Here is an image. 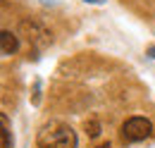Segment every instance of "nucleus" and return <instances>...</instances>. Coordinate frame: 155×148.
Listing matches in <instances>:
<instances>
[{
  "label": "nucleus",
  "instance_id": "nucleus-1",
  "mask_svg": "<svg viewBox=\"0 0 155 148\" xmlns=\"http://www.w3.org/2000/svg\"><path fill=\"white\" fill-rule=\"evenodd\" d=\"M77 131L69 124L60 122V119H50L38 129L36 136V146L38 148H77Z\"/></svg>",
  "mask_w": 155,
  "mask_h": 148
},
{
  "label": "nucleus",
  "instance_id": "nucleus-2",
  "mask_svg": "<svg viewBox=\"0 0 155 148\" xmlns=\"http://www.w3.org/2000/svg\"><path fill=\"white\" fill-rule=\"evenodd\" d=\"M122 141L124 143H138V141H146L150 134H153V124H150V119L148 117H129V119H124V124H122Z\"/></svg>",
  "mask_w": 155,
  "mask_h": 148
},
{
  "label": "nucleus",
  "instance_id": "nucleus-3",
  "mask_svg": "<svg viewBox=\"0 0 155 148\" xmlns=\"http://www.w3.org/2000/svg\"><path fill=\"white\" fill-rule=\"evenodd\" d=\"M19 36H24L29 41V45H34V48H45L53 38H50V31H45L43 26H41L38 22H34V19H24L19 24Z\"/></svg>",
  "mask_w": 155,
  "mask_h": 148
},
{
  "label": "nucleus",
  "instance_id": "nucleus-4",
  "mask_svg": "<svg viewBox=\"0 0 155 148\" xmlns=\"http://www.w3.org/2000/svg\"><path fill=\"white\" fill-rule=\"evenodd\" d=\"M0 50H2V55H15L17 50H19V36L17 34H12L10 29H2V34H0Z\"/></svg>",
  "mask_w": 155,
  "mask_h": 148
},
{
  "label": "nucleus",
  "instance_id": "nucleus-5",
  "mask_svg": "<svg viewBox=\"0 0 155 148\" xmlns=\"http://www.w3.org/2000/svg\"><path fill=\"white\" fill-rule=\"evenodd\" d=\"M0 122H2V148H12V134H10V119L5 112H0Z\"/></svg>",
  "mask_w": 155,
  "mask_h": 148
},
{
  "label": "nucleus",
  "instance_id": "nucleus-6",
  "mask_svg": "<svg viewBox=\"0 0 155 148\" xmlns=\"http://www.w3.org/2000/svg\"><path fill=\"white\" fill-rule=\"evenodd\" d=\"M86 134H88L91 139L100 136V122H98V119H88V122H86Z\"/></svg>",
  "mask_w": 155,
  "mask_h": 148
},
{
  "label": "nucleus",
  "instance_id": "nucleus-7",
  "mask_svg": "<svg viewBox=\"0 0 155 148\" xmlns=\"http://www.w3.org/2000/svg\"><path fill=\"white\" fill-rule=\"evenodd\" d=\"M148 55H150V57H155V45H150V48H148Z\"/></svg>",
  "mask_w": 155,
  "mask_h": 148
},
{
  "label": "nucleus",
  "instance_id": "nucleus-8",
  "mask_svg": "<svg viewBox=\"0 0 155 148\" xmlns=\"http://www.w3.org/2000/svg\"><path fill=\"white\" fill-rule=\"evenodd\" d=\"M96 148H112L110 143H100V146H96Z\"/></svg>",
  "mask_w": 155,
  "mask_h": 148
}]
</instances>
